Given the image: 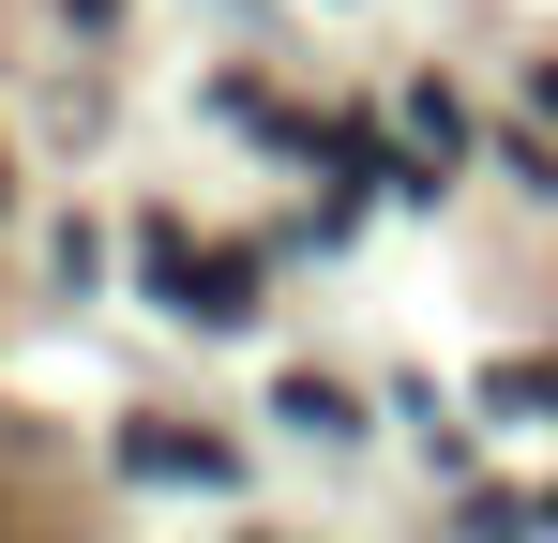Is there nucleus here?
<instances>
[{
    "label": "nucleus",
    "mask_w": 558,
    "mask_h": 543,
    "mask_svg": "<svg viewBox=\"0 0 558 543\" xmlns=\"http://www.w3.org/2000/svg\"><path fill=\"white\" fill-rule=\"evenodd\" d=\"M121 468H151V483H227V452L196 438V423H136V438H121Z\"/></svg>",
    "instance_id": "obj_1"
},
{
    "label": "nucleus",
    "mask_w": 558,
    "mask_h": 543,
    "mask_svg": "<svg viewBox=\"0 0 558 543\" xmlns=\"http://www.w3.org/2000/svg\"><path fill=\"white\" fill-rule=\"evenodd\" d=\"M544 106H558V61H544Z\"/></svg>",
    "instance_id": "obj_2"
}]
</instances>
